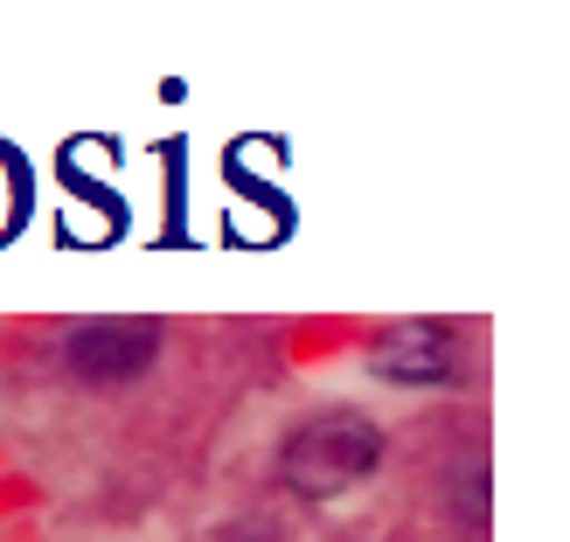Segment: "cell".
Here are the masks:
<instances>
[{
	"label": "cell",
	"mask_w": 570,
	"mask_h": 542,
	"mask_svg": "<svg viewBox=\"0 0 570 542\" xmlns=\"http://www.w3.org/2000/svg\"><path fill=\"white\" fill-rule=\"evenodd\" d=\"M368 368L383 383H445L452 376V334L439 321H396L368 341Z\"/></svg>",
	"instance_id": "obj_3"
},
{
	"label": "cell",
	"mask_w": 570,
	"mask_h": 542,
	"mask_svg": "<svg viewBox=\"0 0 570 542\" xmlns=\"http://www.w3.org/2000/svg\"><path fill=\"white\" fill-rule=\"evenodd\" d=\"M383 460V432L368 424L362 411H321V417H306L293 438H285V487L306 494V501H334V494H348L362 487L368 473H376Z\"/></svg>",
	"instance_id": "obj_1"
},
{
	"label": "cell",
	"mask_w": 570,
	"mask_h": 542,
	"mask_svg": "<svg viewBox=\"0 0 570 542\" xmlns=\"http://www.w3.org/2000/svg\"><path fill=\"white\" fill-rule=\"evenodd\" d=\"M154 348H160L154 321H83L63 355L83 383H132L154 368Z\"/></svg>",
	"instance_id": "obj_2"
}]
</instances>
